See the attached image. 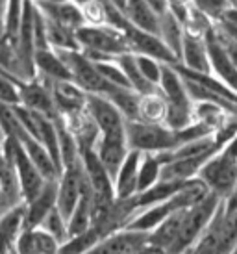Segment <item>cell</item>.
Here are the masks:
<instances>
[{
    "mask_svg": "<svg viewBox=\"0 0 237 254\" xmlns=\"http://www.w3.org/2000/svg\"><path fill=\"white\" fill-rule=\"evenodd\" d=\"M80 50L93 64L113 62L126 52H132V47L126 36L115 26H82L76 32Z\"/></svg>",
    "mask_w": 237,
    "mask_h": 254,
    "instance_id": "6da1fadb",
    "label": "cell"
},
{
    "mask_svg": "<svg viewBox=\"0 0 237 254\" xmlns=\"http://www.w3.org/2000/svg\"><path fill=\"white\" fill-rule=\"evenodd\" d=\"M198 180L223 200L230 195L237 184V135L204 165Z\"/></svg>",
    "mask_w": 237,
    "mask_h": 254,
    "instance_id": "7a4b0ae2",
    "label": "cell"
},
{
    "mask_svg": "<svg viewBox=\"0 0 237 254\" xmlns=\"http://www.w3.org/2000/svg\"><path fill=\"white\" fill-rule=\"evenodd\" d=\"M126 137L130 150L141 154H163L178 147L175 130L167 128L165 125L126 121Z\"/></svg>",
    "mask_w": 237,
    "mask_h": 254,
    "instance_id": "3957f363",
    "label": "cell"
},
{
    "mask_svg": "<svg viewBox=\"0 0 237 254\" xmlns=\"http://www.w3.org/2000/svg\"><path fill=\"white\" fill-rule=\"evenodd\" d=\"M237 249V210L226 213L224 202L193 247L195 254H234Z\"/></svg>",
    "mask_w": 237,
    "mask_h": 254,
    "instance_id": "277c9868",
    "label": "cell"
},
{
    "mask_svg": "<svg viewBox=\"0 0 237 254\" xmlns=\"http://www.w3.org/2000/svg\"><path fill=\"white\" fill-rule=\"evenodd\" d=\"M56 52L63 60L65 67L69 69L70 80L80 85L87 95L106 97L112 91V87H115L100 74L97 64H93L89 58H85L82 50H56Z\"/></svg>",
    "mask_w": 237,
    "mask_h": 254,
    "instance_id": "5b68a950",
    "label": "cell"
},
{
    "mask_svg": "<svg viewBox=\"0 0 237 254\" xmlns=\"http://www.w3.org/2000/svg\"><path fill=\"white\" fill-rule=\"evenodd\" d=\"M4 156L9 162L13 163L17 178H19V186H21V193L24 198V204H28L30 200H34L39 193H41L43 186L49 182L45 180L39 169L34 165V162L28 158V154L24 152L22 145L13 137H6L4 141Z\"/></svg>",
    "mask_w": 237,
    "mask_h": 254,
    "instance_id": "8992f818",
    "label": "cell"
},
{
    "mask_svg": "<svg viewBox=\"0 0 237 254\" xmlns=\"http://www.w3.org/2000/svg\"><path fill=\"white\" fill-rule=\"evenodd\" d=\"M19 93H21V106L30 112L50 117V119H56L59 115L52 97V84L47 80L35 76L34 80L22 82L19 85Z\"/></svg>",
    "mask_w": 237,
    "mask_h": 254,
    "instance_id": "52a82bcc",
    "label": "cell"
},
{
    "mask_svg": "<svg viewBox=\"0 0 237 254\" xmlns=\"http://www.w3.org/2000/svg\"><path fill=\"white\" fill-rule=\"evenodd\" d=\"M95 152H97L98 160L102 162V165L108 169V173L115 178L117 171L120 169L122 162L126 160V156L130 154L126 130L113 132V134H102L98 137Z\"/></svg>",
    "mask_w": 237,
    "mask_h": 254,
    "instance_id": "ba28073f",
    "label": "cell"
},
{
    "mask_svg": "<svg viewBox=\"0 0 237 254\" xmlns=\"http://www.w3.org/2000/svg\"><path fill=\"white\" fill-rule=\"evenodd\" d=\"M87 112L97 123L98 132L102 134H113L126 130V119L118 112L115 104L102 95H89L87 97Z\"/></svg>",
    "mask_w": 237,
    "mask_h": 254,
    "instance_id": "9c48e42d",
    "label": "cell"
},
{
    "mask_svg": "<svg viewBox=\"0 0 237 254\" xmlns=\"http://www.w3.org/2000/svg\"><path fill=\"white\" fill-rule=\"evenodd\" d=\"M34 6L43 13L45 19L52 22H58L69 30H78L85 26L84 15H82V6L74 0L67 2H43V0H32Z\"/></svg>",
    "mask_w": 237,
    "mask_h": 254,
    "instance_id": "30bf717a",
    "label": "cell"
},
{
    "mask_svg": "<svg viewBox=\"0 0 237 254\" xmlns=\"http://www.w3.org/2000/svg\"><path fill=\"white\" fill-rule=\"evenodd\" d=\"M206 45H208V52H209L211 74L215 78H219L226 87H230L232 91L237 95V65L228 58V54L221 47V43L217 41L213 30L206 36Z\"/></svg>",
    "mask_w": 237,
    "mask_h": 254,
    "instance_id": "8fae6325",
    "label": "cell"
},
{
    "mask_svg": "<svg viewBox=\"0 0 237 254\" xmlns=\"http://www.w3.org/2000/svg\"><path fill=\"white\" fill-rule=\"evenodd\" d=\"M52 97L56 110L61 117L72 115V113L84 112L87 108V93L76 85L72 80H63V82H54L52 84Z\"/></svg>",
    "mask_w": 237,
    "mask_h": 254,
    "instance_id": "7c38bea8",
    "label": "cell"
},
{
    "mask_svg": "<svg viewBox=\"0 0 237 254\" xmlns=\"http://www.w3.org/2000/svg\"><path fill=\"white\" fill-rule=\"evenodd\" d=\"M148 243V234L120 230L108 236L87 254H137Z\"/></svg>",
    "mask_w": 237,
    "mask_h": 254,
    "instance_id": "4fadbf2b",
    "label": "cell"
},
{
    "mask_svg": "<svg viewBox=\"0 0 237 254\" xmlns=\"http://www.w3.org/2000/svg\"><path fill=\"white\" fill-rule=\"evenodd\" d=\"M58 202V180H49L43 186L41 193L24 204V228H39L43 219L47 217Z\"/></svg>",
    "mask_w": 237,
    "mask_h": 254,
    "instance_id": "5bb4252c",
    "label": "cell"
},
{
    "mask_svg": "<svg viewBox=\"0 0 237 254\" xmlns=\"http://www.w3.org/2000/svg\"><path fill=\"white\" fill-rule=\"evenodd\" d=\"M158 91L165 99L167 106L193 108V100L189 99V93L185 89V82H183L180 72L176 71L173 65H165L163 67V74H161Z\"/></svg>",
    "mask_w": 237,
    "mask_h": 254,
    "instance_id": "9a60e30c",
    "label": "cell"
},
{
    "mask_svg": "<svg viewBox=\"0 0 237 254\" xmlns=\"http://www.w3.org/2000/svg\"><path fill=\"white\" fill-rule=\"evenodd\" d=\"M141 152L130 150V154L126 156L120 169L113 178V186H115V195L117 200H126L132 198L137 193V177H139V165H141Z\"/></svg>",
    "mask_w": 237,
    "mask_h": 254,
    "instance_id": "2e32d148",
    "label": "cell"
},
{
    "mask_svg": "<svg viewBox=\"0 0 237 254\" xmlns=\"http://www.w3.org/2000/svg\"><path fill=\"white\" fill-rule=\"evenodd\" d=\"M59 247L61 245L43 228H24L15 243L13 254H58Z\"/></svg>",
    "mask_w": 237,
    "mask_h": 254,
    "instance_id": "e0dca14e",
    "label": "cell"
},
{
    "mask_svg": "<svg viewBox=\"0 0 237 254\" xmlns=\"http://www.w3.org/2000/svg\"><path fill=\"white\" fill-rule=\"evenodd\" d=\"M122 13L132 26H135L145 34L160 37L161 15L158 11H154L145 0H126V7Z\"/></svg>",
    "mask_w": 237,
    "mask_h": 254,
    "instance_id": "ac0fdd59",
    "label": "cell"
},
{
    "mask_svg": "<svg viewBox=\"0 0 237 254\" xmlns=\"http://www.w3.org/2000/svg\"><path fill=\"white\" fill-rule=\"evenodd\" d=\"M183 69L200 74H211V64H209V52L206 39L185 36L183 47H181L180 64Z\"/></svg>",
    "mask_w": 237,
    "mask_h": 254,
    "instance_id": "d6986e66",
    "label": "cell"
},
{
    "mask_svg": "<svg viewBox=\"0 0 237 254\" xmlns=\"http://www.w3.org/2000/svg\"><path fill=\"white\" fill-rule=\"evenodd\" d=\"M34 65H35V76L47 80L50 84L54 82H63V80H70L69 69L65 67L63 60L59 58L56 50L45 49L37 50L34 56Z\"/></svg>",
    "mask_w": 237,
    "mask_h": 254,
    "instance_id": "ffe728a7",
    "label": "cell"
},
{
    "mask_svg": "<svg viewBox=\"0 0 237 254\" xmlns=\"http://www.w3.org/2000/svg\"><path fill=\"white\" fill-rule=\"evenodd\" d=\"M24 230V206L0 215V254H11Z\"/></svg>",
    "mask_w": 237,
    "mask_h": 254,
    "instance_id": "44dd1931",
    "label": "cell"
},
{
    "mask_svg": "<svg viewBox=\"0 0 237 254\" xmlns=\"http://www.w3.org/2000/svg\"><path fill=\"white\" fill-rule=\"evenodd\" d=\"M160 39L175 54V58L180 64L181 47H183V39H185V30L181 26V22L169 9L161 15L160 19Z\"/></svg>",
    "mask_w": 237,
    "mask_h": 254,
    "instance_id": "7402d4cb",
    "label": "cell"
},
{
    "mask_svg": "<svg viewBox=\"0 0 237 254\" xmlns=\"http://www.w3.org/2000/svg\"><path fill=\"white\" fill-rule=\"evenodd\" d=\"M117 64H118V67L122 69V72L126 74V78H128V82H130L133 91H137L139 95H150V93L158 91V87H154V85L150 84V82H147L145 76L141 74L135 52H126L122 56H118Z\"/></svg>",
    "mask_w": 237,
    "mask_h": 254,
    "instance_id": "603a6c76",
    "label": "cell"
},
{
    "mask_svg": "<svg viewBox=\"0 0 237 254\" xmlns=\"http://www.w3.org/2000/svg\"><path fill=\"white\" fill-rule=\"evenodd\" d=\"M106 99L112 100L126 121H139L141 95L137 91L124 89V87H112V91L106 95Z\"/></svg>",
    "mask_w": 237,
    "mask_h": 254,
    "instance_id": "cb8c5ba5",
    "label": "cell"
},
{
    "mask_svg": "<svg viewBox=\"0 0 237 254\" xmlns=\"http://www.w3.org/2000/svg\"><path fill=\"white\" fill-rule=\"evenodd\" d=\"M167 115V102L161 97L160 91L150 95H141L139 102V121L152 123V125H163Z\"/></svg>",
    "mask_w": 237,
    "mask_h": 254,
    "instance_id": "d4e9b609",
    "label": "cell"
},
{
    "mask_svg": "<svg viewBox=\"0 0 237 254\" xmlns=\"http://www.w3.org/2000/svg\"><path fill=\"white\" fill-rule=\"evenodd\" d=\"M161 171H163V163H161L160 156L143 154L139 165V177H137V193H145V191L152 190L158 182H161Z\"/></svg>",
    "mask_w": 237,
    "mask_h": 254,
    "instance_id": "484cf974",
    "label": "cell"
},
{
    "mask_svg": "<svg viewBox=\"0 0 237 254\" xmlns=\"http://www.w3.org/2000/svg\"><path fill=\"white\" fill-rule=\"evenodd\" d=\"M230 117H234V115H230L224 108L211 104V102H195L193 104V119H195V123H202V125L209 127L213 130V134Z\"/></svg>",
    "mask_w": 237,
    "mask_h": 254,
    "instance_id": "4316f807",
    "label": "cell"
},
{
    "mask_svg": "<svg viewBox=\"0 0 237 254\" xmlns=\"http://www.w3.org/2000/svg\"><path fill=\"white\" fill-rule=\"evenodd\" d=\"M45 22H47V39H49L50 49L52 50H80V45H78L76 32H74V30L65 28V26L58 24V22L49 21V19H45Z\"/></svg>",
    "mask_w": 237,
    "mask_h": 254,
    "instance_id": "83f0119b",
    "label": "cell"
},
{
    "mask_svg": "<svg viewBox=\"0 0 237 254\" xmlns=\"http://www.w3.org/2000/svg\"><path fill=\"white\" fill-rule=\"evenodd\" d=\"M102 240L104 238H102L100 230H98L97 226H91L87 232L74 236L67 243H63L58 254H87L89 251H93V249L97 247Z\"/></svg>",
    "mask_w": 237,
    "mask_h": 254,
    "instance_id": "f1b7e54d",
    "label": "cell"
},
{
    "mask_svg": "<svg viewBox=\"0 0 237 254\" xmlns=\"http://www.w3.org/2000/svg\"><path fill=\"white\" fill-rule=\"evenodd\" d=\"M39 228H43L47 234H50L59 245L69 241V221L63 217V213L58 208H54L47 217L43 219Z\"/></svg>",
    "mask_w": 237,
    "mask_h": 254,
    "instance_id": "f546056e",
    "label": "cell"
},
{
    "mask_svg": "<svg viewBox=\"0 0 237 254\" xmlns=\"http://www.w3.org/2000/svg\"><path fill=\"white\" fill-rule=\"evenodd\" d=\"M82 6L85 26H106L108 24V6L106 0H85Z\"/></svg>",
    "mask_w": 237,
    "mask_h": 254,
    "instance_id": "4dcf8cb0",
    "label": "cell"
},
{
    "mask_svg": "<svg viewBox=\"0 0 237 254\" xmlns=\"http://www.w3.org/2000/svg\"><path fill=\"white\" fill-rule=\"evenodd\" d=\"M191 6L206 15L209 21L215 24L228 9L232 7L230 0H191Z\"/></svg>",
    "mask_w": 237,
    "mask_h": 254,
    "instance_id": "1f68e13d",
    "label": "cell"
},
{
    "mask_svg": "<svg viewBox=\"0 0 237 254\" xmlns=\"http://www.w3.org/2000/svg\"><path fill=\"white\" fill-rule=\"evenodd\" d=\"M21 84V80L9 76L6 72H0V104H7V106L21 104V93H19Z\"/></svg>",
    "mask_w": 237,
    "mask_h": 254,
    "instance_id": "d6a6232c",
    "label": "cell"
},
{
    "mask_svg": "<svg viewBox=\"0 0 237 254\" xmlns=\"http://www.w3.org/2000/svg\"><path fill=\"white\" fill-rule=\"evenodd\" d=\"M135 58H137V65H139L141 74L145 76V80L150 82L154 87H158L161 74H163V67L167 64H163V62L156 60V58L145 56V54H135Z\"/></svg>",
    "mask_w": 237,
    "mask_h": 254,
    "instance_id": "836d02e7",
    "label": "cell"
},
{
    "mask_svg": "<svg viewBox=\"0 0 237 254\" xmlns=\"http://www.w3.org/2000/svg\"><path fill=\"white\" fill-rule=\"evenodd\" d=\"M97 67H98V71H100V74H102L112 85H115V87H124V89H132V85L128 82L126 74L122 72V69L118 67L117 60L104 62V64H97Z\"/></svg>",
    "mask_w": 237,
    "mask_h": 254,
    "instance_id": "e575fe53",
    "label": "cell"
},
{
    "mask_svg": "<svg viewBox=\"0 0 237 254\" xmlns=\"http://www.w3.org/2000/svg\"><path fill=\"white\" fill-rule=\"evenodd\" d=\"M215 32H219L221 36L228 37L237 41V7L232 6L226 13L215 22Z\"/></svg>",
    "mask_w": 237,
    "mask_h": 254,
    "instance_id": "d590c367",
    "label": "cell"
},
{
    "mask_svg": "<svg viewBox=\"0 0 237 254\" xmlns=\"http://www.w3.org/2000/svg\"><path fill=\"white\" fill-rule=\"evenodd\" d=\"M213 32H215V26H213ZM215 37L217 41L221 43V47L224 49V52L228 54V58H230L232 62L237 65V41H234V39H228V37L221 36L219 32H215Z\"/></svg>",
    "mask_w": 237,
    "mask_h": 254,
    "instance_id": "8d00e7d4",
    "label": "cell"
},
{
    "mask_svg": "<svg viewBox=\"0 0 237 254\" xmlns=\"http://www.w3.org/2000/svg\"><path fill=\"white\" fill-rule=\"evenodd\" d=\"M224 210H226V213H232L237 210V184L234 186L230 195L224 198Z\"/></svg>",
    "mask_w": 237,
    "mask_h": 254,
    "instance_id": "74e56055",
    "label": "cell"
},
{
    "mask_svg": "<svg viewBox=\"0 0 237 254\" xmlns=\"http://www.w3.org/2000/svg\"><path fill=\"white\" fill-rule=\"evenodd\" d=\"M148 6L152 7L154 11H158L160 15H163L165 11L169 9V4H167V0H145Z\"/></svg>",
    "mask_w": 237,
    "mask_h": 254,
    "instance_id": "f35d334b",
    "label": "cell"
},
{
    "mask_svg": "<svg viewBox=\"0 0 237 254\" xmlns=\"http://www.w3.org/2000/svg\"><path fill=\"white\" fill-rule=\"evenodd\" d=\"M6 11L7 0H0V36H6Z\"/></svg>",
    "mask_w": 237,
    "mask_h": 254,
    "instance_id": "ab89813d",
    "label": "cell"
},
{
    "mask_svg": "<svg viewBox=\"0 0 237 254\" xmlns=\"http://www.w3.org/2000/svg\"><path fill=\"white\" fill-rule=\"evenodd\" d=\"M137 254H167V251H163L161 247H158V245H152V243L148 241L147 245L141 249Z\"/></svg>",
    "mask_w": 237,
    "mask_h": 254,
    "instance_id": "60d3db41",
    "label": "cell"
},
{
    "mask_svg": "<svg viewBox=\"0 0 237 254\" xmlns=\"http://www.w3.org/2000/svg\"><path fill=\"white\" fill-rule=\"evenodd\" d=\"M110 4H113V6L117 7V9H120V11H124L126 7V0H108Z\"/></svg>",
    "mask_w": 237,
    "mask_h": 254,
    "instance_id": "b9f144b4",
    "label": "cell"
},
{
    "mask_svg": "<svg viewBox=\"0 0 237 254\" xmlns=\"http://www.w3.org/2000/svg\"><path fill=\"white\" fill-rule=\"evenodd\" d=\"M4 141H6V135H4L2 128H0V152H2V148H4Z\"/></svg>",
    "mask_w": 237,
    "mask_h": 254,
    "instance_id": "7bdbcfd3",
    "label": "cell"
},
{
    "mask_svg": "<svg viewBox=\"0 0 237 254\" xmlns=\"http://www.w3.org/2000/svg\"><path fill=\"white\" fill-rule=\"evenodd\" d=\"M234 6H236V7H237V0H234Z\"/></svg>",
    "mask_w": 237,
    "mask_h": 254,
    "instance_id": "ee69618b",
    "label": "cell"
},
{
    "mask_svg": "<svg viewBox=\"0 0 237 254\" xmlns=\"http://www.w3.org/2000/svg\"><path fill=\"white\" fill-rule=\"evenodd\" d=\"M230 2H232V6H234V0H230Z\"/></svg>",
    "mask_w": 237,
    "mask_h": 254,
    "instance_id": "f6af8a7d",
    "label": "cell"
},
{
    "mask_svg": "<svg viewBox=\"0 0 237 254\" xmlns=\"http://www.w3.org/2000/svg\"><path fill=\"white\" fill-rule=\"evenodd\" d=\"M234 254H237V249H236V253H234Z\"/></svg>",
    "mask_w": 237,
    "mask_h": 254,
    "instance_id": "bcb514c9",
    "label": "cell"
},
{
    "mask_svg": "<svg viewBox=\"0 0 237 254\" xmlns=\"http://www.w3.org/2000/svg\"><path fill=\"white\" fill-rule=\"evenodd\" d=\"M11 254H13V253H11Z\"/></svg>",
    "mask_w": 237,
    "mask_h": 254,
    "instance_id": "7dc6e473",
    "label": "cell"
}]
</instances>
